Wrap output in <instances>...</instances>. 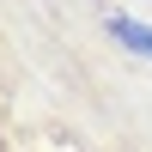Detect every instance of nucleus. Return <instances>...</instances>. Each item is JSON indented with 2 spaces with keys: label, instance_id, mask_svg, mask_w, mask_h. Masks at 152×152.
I'll return each mask as SVG.
<instances>
[{
  "label": "nucleus",
  "instance_id": "obj_1",
  "mask_svg": "<svg viewBox=\"0 0 152 152\" xmlns=\"http://www.w3.org/2000/svg\"><path fill=\"white\" fill-rule=\"evenodd\" d=\"M110 37H116L122 49H134V55H146V61H152V24H146V18L116 12V18H110Z\"/></svg>",
  "mask_w": 152,
  "mask_h": 152
}]
</instances>
